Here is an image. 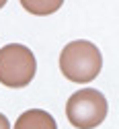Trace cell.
Masks as SVG:
<instances>
[{
	"instance_id": "obj_1",
	"label": "cell",
	"mask_w": 119,
	"mask_h": 129,
	"mask_svg": "<svg viewBox=\"0 0 119 129\" xmlns=\"http://www.w3.org/2000/svg\"><path fill=\"white\" fill-rule=\"evenodd\" d=\"M103 55L99 47L86 39H76L66 43L60 53V70L62 74L78 84H86L101 74Z\"/></svg>"
},
{
	"instance_id": "obj_2",
	"label": "cell",
	"mask_w": 119,
	"mask_h": 129,
	"mask_svg": "<svg viewBox=\"0 0 119 129\" xmlns=\"http://www.w3.org/2000/svg\"><path fill=\"white\" fill-rule=\"evenodd\" d=\"M35 72L37 61L27 45L8 43L0 49V84L8 88H25Z\"/></svg>"
},
{
	"instance_id": "obj_3",
	"label": "cell",
	"mask_w": 119,
	"mask_h": 129,
	"mask_svg": "<svg viewBox=\"0 0 119 129\" xmlns=\"http://www.w3.org/2000/svg\"><path fill=\"white\" fill-rule=\"evenodd\" d=\"M107 99L101 90L82 88L66 103V117L76 129H94L107 119Z\"/></svg>"
},
{
	"instance_id": "obj_4",
	"label": "cell",
	"mask_w": 119,
	"mask_h": 129,
	"mask_svg": "<svg viewBox=\"0 0 119 129\" xmlns=\"http://www.w3.org/2000/svg\"><path fill=\"white\" fill-rule=\"evenodd\" d=\"M12 129H58L56 119L43 109H29L19 115Z\"/></svg>"
},
{
	"instance_id": "obj_5",
	"label": "cell",
	"mask_w": 119,
	"mask_h": 129,
	"mask_svg": "<svg viewBox=\"0 0 119 129\" xmlns=\"http://www.w3.org/2000/svg\"><path fill=\"white\" fill-rule=\"evenodd\" d=\"M23 6L33 12V14H49L62 6V0H54V2H31V0H23Z\"/></svg>"
},
{
	"instance_id": "obj_6",
	"label": "cell",
	"mask_w": 119,
	"mask_h": 129,
	"mask_svg": "<svg viewBox=\"0 0 119 129\" xmlns=\"http://www.w3.org/2000/svg\"><path fill=\"white\" fill-rule=\"evenodd\" d=\"M0 129H10V123H8V119L0 113Z\"/></svg>"
}]
</instances>
